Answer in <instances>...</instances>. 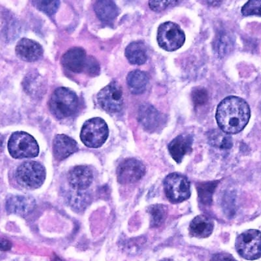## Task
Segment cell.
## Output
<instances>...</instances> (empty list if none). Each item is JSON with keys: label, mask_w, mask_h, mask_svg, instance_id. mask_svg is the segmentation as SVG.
<instances>
[{"label": "cell", "mask_w": 261, "mask_h": 261, "mask_svg": "<svg viewBox=\"0 0 261 261\" xmlns=\"http://www.w3.org/2000/svg\"><path fill=\"white\" fill-rule=\"evenodd\" d=\"M251 117V110L246 101L237 96H228L219 103L216 120L219 128L228 135L243 130Z\"/></svg>", "instance_id": "6da1fadb"}, {"label": "cell", "mask_w": 261, "mask_h": 261, "mask_svg": "<svg viewBox=\"0 0 261 261\" xmlns=\"http://www.w3.org/2000/svg\"><path fill=\"white\" fill-rule=\"evenodd\" d=\"M79 106L78 96L66 87H59L52 93L49 110L56 119H63L75 115Z\"/></svg>", "instance_id": "7a4b0ae2"}, {"label": "cell", "mask_w": 261, "mask_h": 261, "mask_svg": "<svg viewBox=\"0 0 261 261\" xmlns=\"http://www.w3.org/2000/svg\"><path fill=\"white\" fill-rule=\"evenodd\" d=\"M8 150L15 159L36 158L39 147L36 140L27 132H15L8 141Z\"/></svg>", "instance_id": "3957f363"}, {"label": "cell", "mask_w": 261, "mask_h": 261, "mask_svg": "<svg viewBox=\"0 0 261 261\" xmlns=\"http://www.w3.org/2000/svg\"><path fill=\"white\" fill-rule=\"evenodd\" d=\"M46 177L44 166L36 161H26L17 168L15 179L23 188L35 190L39 188Z\"/></svg>", "instance_id": "277c9868"}, {"label": "cell", "mask_w": 261, "mask_h": 261, "mask_svg": "<svg viewBox=\"0 0 261 261\" xmlns=\"http://www.w3.org/2000/svg\"><path fill=\"white\" fill-rule=\"evenodd\" d=\"M108 135V126L105 121L101 118H93L83 125L81 139L87 147L98 148L106 142Z\"/></svg>", "instance_id": "5b68a950"}, {"label": "cell", "mask_w": 261, "mask_h": 261, "mask_svg": "<svg viewBox=\"0 0 261 261\" xmlns=\"http://www.w3.org/2000/svg\"><path fill=\"white\" fill-rule=\"evenodd\" d=\"M185 41V33L176 23L167 21L158 28L157 42L163 50L175 51L182 47Z\"/></svg>", "instance_id": "8992f818"}, {"label": "cell", "mask_w": 261, "mask_h": 261, "mask_svg": "<svg viewBox=\"0 0 261 261\" xmlns=\"http://www.w3.org/2000/svg\"><path fill=\"white\" fill-rule=\"evenodd\" d=\"M164 190L169 200L173 203L184 202L191 196L189 180L180 173L169 174L164 179Z\"/></svg>", "instance_id": "52a82bcc"}, {"label": "cell", "mask_w": 261, "mask_h": 261, "mask_svg": "<svg viewBox=\"0 0 261 261\" xmlns=\"http://www.w3.org/2000/svg\"><path fill=\"white\" fill-rule=\"evenodd\" d=\"M261 234L258 230L244 231L236 239L235 248L241 257L248 260H255L261 255Z\"/></svg>", "instance_id": "ba28073f"}, {"label": "cell", "mask_w": 261, "mask_h": 261, "mask_svg": "<svg viewBox=\"0 0 261 261\" xmlns=\"http://www.w3.org/2000/svg\"><path fill=\"white\" fill-rule=\"evenodd\" d=\"M100 107L110 113L121 111L124 104L123 90L116 82H111L98 93L97 96Z\"/></svg>", "instance_id": "9c48e42d"}, {"label": "cell", "mask_w": 261, "mask_h": 261, "mask_svg": "<svg viewBox=\"0 0 261 261\" xmlns=\"http://www.w3.org/2000/svg\"><path fill=\"white\" fill-rule=\"evenodd\" d=\"M146 167L141 161L128 158L118 166L117 180L121 184H132L138 182L145 175Z\"/></svg>", "instance_id": "30bf717a"}, {"label": "cell", "mask_w": 261, "mask_h": 261, "mask_svg": "<svg viewBox=\"0 0 261 261\" xmlns=\"http://www.w3.org/2000/svg\"><path fill=\"white\" fill-rule=\"evenodd\" d=\"M162 115L150 104H143L138 111V120L143 127L149 132L156 130L163 121Z\"/></svg>", "instance_id": "8fae6325"}, {"label": "cell", "mask_w": 261, "mask_h": 261, "mask_svg": "<svg viewBox=\"0 0 261 261\" xmlns=\"http://www.w3.org/2000/svg\"><path fill=\"white\" fill-rule=\"evenodd\" d=\"M68 182L77 191L87 190L93 182V172L86 166H77L69 171Z\"/></svg>", "instance_id": "7c38bea8"}, {"label": "cell", "mask_w": 261, "mask_h": 261, "mask_svg": "<svg viewBox=\"0 0 261 261\" xmlns=\"http://www.w3.org/2000/svg\"><path fill=\"white\" fill-rule=\"evenodd\" d=\"M87 58L84 49L81 47H73L63 55L61 64L69 71L79 73L84 70Z\"/></svg>", "instance_id": "4fadbf2b"}, {"label": "cell", "mask_w": 261, "mask_h": 261, "mask_svg": "<svg viewBox=\"0 0 261 261\" xmlns=\"http://www.w3.org/2000/svg\"><path fill=\"white\" fill-rule=\"evenodd\" d=\"M15 53L19 59L27 62L38 61L43 55L42 47L36 41L22 38L15 47Z\"/></svg>", "instance_id": "5bb4252c"}, {"label": "cell", "mask_w": 261, "mask_h": 261, "mask_svg": "<svg viewBox=\"0 0 261 261\" xmlns=\"http://www.w3.org/2000/svg\"><path fill=\"white\" fill-rule=\"evenodd\" d=\"M6 207L11 214L26 216L33 211L35 201L30 196H11L6 199Z\"/></svg>", "instance_id": "9a60e30c"}, {"label": "cell", "mask_w": 261, "mask_h": 261, "mask_svg": "<svg viewBox=\"0 0 261 261\" xmlns=\"http://www.w3.org/2000/svg\"><path fill=\"white\" fill-rule=\"evenodd\" d=\"M78 144L65 135H58L54 138L53 153L57 161H63L78 151Z\"/></svg>", "instance_id": "2e32d148"}, {"label": "cell", "mask_w": 261, "mask_h": 261, "mask_svg": "<svg viewBox=\"0 0 261 261\" xmlns=\"http://www.w3.org/2000/svg\"><path fill=\"white\" fill-rule=\"evenodd\" d=\"M193 138L192 135L185 134L179 135L173 140L169 145V151L176 162L181 163L184 156L190 153L193 147Z\"/></svg>", "instance_id": "e0dca14e"}, {"label": "cell", "mask_w": 261, "mask_h": 261, "mask_svg": "<svg viewBox=\"0 0 261 261\" xmlns=\"http://www.w3.org/2000/svg\"><path fill=\"white\" fill-rule=\"evenodd\" d=\"M214 222L211 218L200 215L196 216L189 225V233L193 237L206 239L212 234Z\"/></svg>", "instance_id": "ac0fdd59"}, {"label": "cell", "mask_w": 261, "mask_h": 261, "mask_svg": "<svg viewBox=\"0 0 261 261\" xmlns=\"http://www.w3.org/2000/svg\"><path fill=\"white\" fill-rule=\"evenodd\" d=\"M94 11L98 18L106 24L113 23L119 14L114 0H97Z\"/></svg>", "instance_id": "d6986e66"}, {"label": "cell", "mask_w": 261, "mask_h": 261, "mask_svg": "<svg viewBox=\"0 0 261 261\" xmlns=\"http://www.w3.org/2000/svg\"><path fill=\"white\" fill-rule=\"evenodd\" d=\"M125 55L129 62L135 65L145 64L148 58L147 47L141 41L130 43L126 48Z\"/></svg>", "instance_id": "ffe728a7"}, {"label": "cell", "mask_w": 261, "mask_h": 261, "mask_svg": "<svg viewBox=\"0 0 261 261\" xmlns=\"http://www.w3.org/2000/svg\"><path fill=\"white\" fill-rule=\"evenodd\" d=\"M234 40L232 35L229 32L221 31L215 38L213 47L216 55L220 58H224L231 53L234 48Z\"/></svg>", "instance_id": "44dd1931"}, {"label": "cell", "mask_w": 261, "mask_h": 261, "mask_svg": "<svg viewBox=\"0 0 261 261\" xmlns=\"http://www.w3.org/2000/svg\"><path fill=\"white\" fill-rule=\"evenodd\" d=\"M130 92L133 94H142L145 92L149 83V77L145 72L136 70L129 73L127 78Z\"/></svg>", "instance_id": "7402d4cb"}, {"label": "cell", "mask_w": 261, "mask_h": 261, "mask_svg": "<svg viewBox=\"0 0 261 261\" xmlns=\"http://www.w3.org/2000/svg\"><path fill=\"white\" fill-rule=\"evenodd\" d=\"M208 140L212 147L221 150H228L233 146L232 138L222 130L215 129L208 132Z\"/></svg>", "instance_id": "603a6c76"}, {"label": "cell", "mask_w": 261, "mask_h": 261, "mask_svg": "<svg viewBox=\"0 0 261 261\" xmlns=\"http://www.w3.org/2000/svg\"><path fill=\"white\" fill-rule=\"evenodd\" d=\"M147 211L150 216V226L152 228H157L162 225L165 222L168 213L167 207L161 204L151 205L149 207Z\"/></svg>", "instance_id": "cb8c5ba5"}, {"label": "cell", "mask_w": 261, "mask_h": 261, "mask_svg": "<svg viewBox=\"0 0 261 261\" xmlns=\"http://www.w3.org/2000/svg\"><path fill=\"white\" fill-rule=\"evenodd\" d=\"M219 181L202 182L197 187L199 199L204 205H211L212 202V196L215 190L217 187Z\"/></svg>", "instance_id": "d4e9b609"}, {"label": "cell", "mask_w": 261, "mask_h": 261, "mask_svg": "<svg viewBox=\"0 0 261 261\" xmlns=\"http://www.w3.org/2000/svg\"><path fill=\"white\" fill-rule=\"evenodd\" d=\"M35 7L48 15H53L58 11L60 0H32Z\"/></svg>", "instance_id": "484cf974"}, {"label": "cell", "mask_w": 261, "mask_h": 261, "mask_svg": "<svg viewBox=\"0 0 261 261\" xmlns=\"http://www.w3.org/2000/svg\"><path fill=\"white\" fill-rule=\"evenodd\" d=\"M182 0H149V6L152 10L160 12L170 7L176 6Z\"/></svg>", "instance_id": "4316f807"}, {"label": "cell", "mask_w": 261, "mask_h": 261, "mask_svg": "<svg viewBox=\"0 0 261 261\" xmlns=\"http://www.w3.org/2000/svg\"><path fill=\"white\" fill-rule=\"evenodd\" d=\"M261 0H249L242 7V13L244 16H260Z\"/></svg>", "instance_id": "83f0119b"}, {"label": "cell", "mask_w": 261, "mask_h": 261, "mask_svg": "<svg viewBox=\"0 0 261 261\" xmlns=\"http://www.w3.org/2000/svg\"><path fill=\"white\" fill-rule=\"evenodd\" d=\"M78 193L72 198L70 205L75 210H84L90 202V196L87 193H81V191H78Z\"/></svg>", "instance_id": "f1b7e54d"}, {"label": "cell", "mask_w": 261, "mask_h": 261, "mask_svg": "<svg viewBox=\"0 0 261 261\" xmlns=\"http://www.w3.org/2000/svg\"><path fill=\"white\" fill-rule=\"evenodd\" d=\"M192 98L195 105L197 107L205 105L208 99V92L203 87H196L193 90Z\"/></svg>", "instance_id": "f546056e"}, {"label": "cell", "mask_w": 261, "mask_h": 261, "mask_svg": "<svg viewBox=\"0 0 261 261\" xmlns=\"http://www.w3.org/2000/svg\"><path fill=\"white\" fill-rule=\"evenodd\" d=\"M84 71H85L89 76H98L100 73L99 63L93 57H88L87 58Z\"/></svg>", "instance_id": "4dcf8cb0"}, {"label": "cell", "mask_w": 261, "mask_h": 261, "mask_svg": "<svg viewBox=\"0 0 261 261\" xmlns=\"http://www.w3.org/2000/svg\"><path fill=\"white\" fill-rule=\"evenodd\" d=\"M211 261H238L231 254L228 253H219L214 254L211 257Z\"/></svg>", "instance_id": "1f68e13d"}, {"label": "cell", "mask_w": 261, "mask_h": 261, "mask_svg": "<svg viewBox=\"0 0 261 261\" xmlns=\"http://www.w3.org/2000/svg\"><path fill=\"white\" fill-rule=\"evenodd\" d=\"M12 244L10 241L4 238H0V251H7L12 248Z\"/></svg>", "instance_id": "d6a6232c"}, {"label": "cell", "mask_w": 261, "mask_h": 261, "mask_svg": "<svg viewBox=\"0 0 261 261\" xmlns=\"http://www.w3.org/2000/svg\"><path fill=\"white\" fill-rule=\"evenodd\" d=\"M223 1L224 0H205V3L211 6H219Z\"/></svg>", "instance_id": "836d02e7"}, {"label": "cell", "mask_w": 261, "mask_h": 261, "mask_svg": "<svg viewBox=\"0 0 261 261\" xmlns=\"http://www.w3.org/2000/svg\"><path fill=\"white\" fill-rule=\"evenodd\" d=\"M3 146H4V139H3L2 135H0V153L3 151Z\"/></svg>", "instance_id": "e575fe53"}, {"label": "cell", "mask_w": 261, "mask_h": 261, "mask_svg": "<svg viewBox=\"0 0 261 261\" xmlns=\"http://www.w3.org/2000/svg\"><path fill=\"white\" fill-rule=\"evenodd\" d=\"M53 261H63V260H61V259H60L59 257H57V256H55V257H54Z\"/></svg>", "instance_id": "d590c367"}, {"label": "cell", "mask_w": 261, "mask_h": 261, "mask_svg": "<svg viewBox=\"0 0 261 261\" xmlns=\"http://www.w3.org/2000/svg\"><path fill=\"white\" fill-rule=\"evenodd\" d=\"M160 261H173V260H171V259L165 258V259H163V260H162Z\"/></svg>", "instance_id": "8d00e7d4"}]
</instances>
